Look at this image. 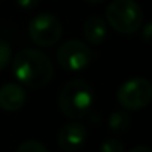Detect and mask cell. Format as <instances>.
<instances>
[{
    "label": "cell",
    "mask_w": 152,
    "mask_h": 152,
    "mask_svg": "<svg viewBox=\"0 0 152 152\" xmlns=\"http://www.w3.org/2000/svg\"><path fill=\"white\" fill-rule=\"evenodd\" d=\"M84 37L90 43H100L106 39L107 36V27L104 21L99 17H90L84 23Z\"/></svg>",
    "instance_id": "9"
},
{
    "label": "cell",
    "mask_w": 152,
    "mask_h": 152,
    "mask_svg": "<svg viewBox=\"0 0 152 152\" xmlns=\"http://www.w3.org/2000/svg\"><path fill=\"white\" fill-rule=\"evenodd\" d=\"M102 152H124V145L118 139H107L102 145Z\"/></svg>",
    "instance_id": "13"
},
{
    "label": "cell",
    "mask_w": 152,
    "mask_h": 152,
    "mask_svg": "<svg viewBox=\"0 0 152 152\" xmlns=\"http://www.w3.org/2000/svg\"><path fill=\"white\" fill-rule=\"evenodd\" d=\"M11 55H12V51H11V45L5 40L0 39V72H2L11 61Z\"/></svg>",
    "instance_id": "12"
},
{
    "label": "cell",
    "mask_w": 152,
    "mask_h": 152,
    "mask_svg": "<svg viewBox=\"0 0 152 152\" xmlns=\"http://www.w3.org/2000/svg\"><path fill=\"white\" fill-rule=\"evenodd\" d=\"M87 139V128L81 122H67L64 124L57 136V143L63 151H76L79 149Z\"/></svg>",
    "instance_id": "7"
},
{
    "label": "cell",
    "mask_w": 152,
    "mask_h": 152,
    "mask_svg": "<svg viewBox=\"0 0 152 152\" xmlns=\"http://www.w3.org/2000/svg\"><path fill=\"white\" fill-rule=\"evenodd\" d=\"M17 152H48V149L43 143L37 140H27L18 146Z\"/></svg>",
    "instance_id": "11"
},
{
    "label": "cell",
    "mask_w": 152,
    "mask_h": 152,
    "mask_svg": "<svg viewBox=\"0 0 152 152\" xmlns=\"http://www.w3.org/2000/svg\"><path fill=\"white\" fill-rule=\"evenodd\" d=\"M26 90L18 84H3L0 87V109L6 112H17L26 103Z\"/></svg>",
    "instance_id": "8"
},
{
    "label": "cell",
    "mask_w": 152,
    "mask_h": 152,
    "mask_svg": "<svg viewBox=\"0 0 152 152\" xmlns=\"http://www.w3.org/2000/svg\"><path fill=\"white\" fill-rule=\"evenodd\" d=\"M149 37H151V23H148L145 28V39H149Z\"/></svg>",
    "instance_id": "16"
},
{
    "label": "cell",
    "mask_w": 152,
    "mask_h": 152,
    "mask_svg": "<svg viewBox=\"0 0 152 152\" xmlns=\"http://www.w3.org/2000/svg\"><path fill=\"white\" fill-rule=\"evenodd\" d=\"M17 3H18L20 8H23L26 11H30V9H33V8L37 6L39 0H17Z\"/></svg>",
    "instance_id": "14"
},
{
    "label": "cell",
    "mask_w": 152,
    "mask_h": 152,
    "mask_svg": "<svg viewBox=\"0 0 152 152\" xmlns=\"http://www.w3.org/2000/svg\"><path fill=\"white\" fill-rule=\"evenodd\" d=\"M109 128L113 131V133H124L128 130L130 127V116L125 113V112H113L110 116H109Z\"/></svg>",
    "instance_id": "10"
},
{
    "label": "cell",
    "mask_w": 152,
    "mask_h": 152,
    "mask_svg": "<svg viewBox=\"0 0 152 152\" xmlns=\"http://www.w3.org/2000/svg\"><path fill=\"white\" fill-rule=\"evenodd\" d=\"M93 51L81 40H67L57 52L58 64L67 72H81L93 61Z\"/></svg>",
    "instance_id": "5"
},
{
    "label": "cell",
    "mask_w": 152,
    "mask_h": 152,
    "mask_svg": "<svg viewBox=\"0 0 152 152\" xmlns=\"http://www.w3.org/2000/svg\"><path fill=\"white\" fill-rule=\"evenodd\" d=\"M94 103V90L85 79H72L64 84L58 96V106L70 119L84 118Z\"/></svg>",
    "instance_id": "2"
},
{
    "label": "cell",
    "mask_w": 152,
    "mask_h": 152,
    "mask_svg": "<svg viewBox=\"0 0 152 152\" xmlns=\"http://www.w3.org/2000/svg\"><path fill=\"white\" fill-rule=\"evenodd\" d=\"M106 20L118 33L131 34L140 28L143 14L134 0H113L106 9Z\"/></svg>",
    "instance_id": "3"
},
{
    "label": "cell",
    "mask_w": 152,
    "mask_h": 152,
    "mask_svg": "<svg viewBox=\"0 0 152 152\" xmlns=\"http://www.w3.org/2000/svg\"><path fill=\"white\" fill-rule=\"evenodd\" d=\"M130 152H152L148 146H136V148H133Z\"/></svg>",
    "instance_id": "15"
},
{
    "label": "cell",
    "mask_w": 152,
    "mask_h": 152,
    "mask_svg": "<svg viewBox=\"0 0 152 152\" xmlns=\"http://www.w3.org/2000/svg\"><path fill=\"white\" fill-rule=\"evenodd\" d=\"M116 99L118 103L127 110L143 109L152 100V85L145 78L128 79L119 87Z\"/></svg>",
    "instance_id": "4"
},
{
    "label": "cell",
    "mask_w": 152,
    "mask_h": 152,
    "mask_svg": "<svg viewBox=\"0 0 152 152\" xmlns=\"http://www.w3.org/2000/svg\"><path fill=\"white\" fill-rule=\"evenodd\" d=\"M30 39L39 46H52L55 45L63 34V27L58 18L51 14L36 15L28 26Z\"/></svg>",
    "instance_id": "6"
},
{
    "label": "cell",
    "mask_w": 152,
    "mask_h": 152,
    "mask_svg": "<svg viewBox=\"0 0 152 152\" xmlns=\"http://www.w3.org/2000/svg\"><path fill=\"white\" fill-rule=\"evenodd\" d=\"M15 78L30 88H42L48 85L54 76V64L51 58L39 49L20 51L12 63Z\"/></svg>",
    "instance_id": "1"
},
{
    "label": "cell",
    "mask_w": 152,
    "mask_h": 152,
    "mask_svg": "<svg viewBox=\"0 0 152 152\" xmlns=\"http://www.w3.org/2000/svg\"><path fill=\"white\" fill-rule=\"evenodd\" d=\"M84 2H87V3H93V5H96V3H102V2H104V0H84Z\"/></svg>",
    "instance_id": "17"
}]
</instances>
